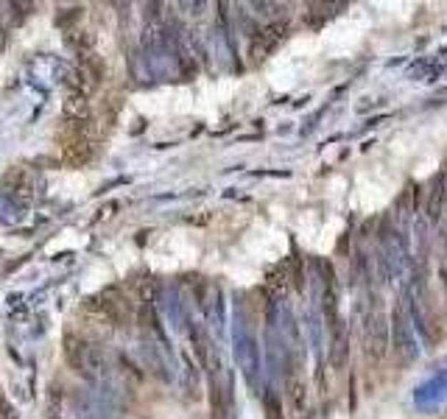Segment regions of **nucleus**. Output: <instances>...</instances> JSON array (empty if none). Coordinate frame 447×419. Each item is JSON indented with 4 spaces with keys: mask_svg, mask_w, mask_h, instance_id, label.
<instances>
[{
    "mask_svg": "<svg viewBox=\"0 0 447 419\" xmlns=\"http://www.w3.org/2000/svg\"><path fill=\"white\" fill-rule=\"evenodd\" d=\"M288 246H291V241L280 226L268 224V221H255L243 235V246H241L243 258L241 260L260 268L263 263H277L280 258H286Z\"/></svg>",
    "mask_w": 447,
    "mask_h": 419,
    "instance_id": "3",
    "label": "nucleus"
},
{
    "mask_svg": "<svg viewBox=\"0 0 447 419\" xmlns=\"http://www.w3.org/2000/svg\"><path fill=\"white\" fill-rule=\"evenodd\" d=\"M3 39H6V31H3V23H0V45H3Z\"/></svg>",
    "mask_w": 447,
    "mask_h": 419,
    "instance_id": "7",
    "label": "nucleus"
},
{
    "mask_svg": "<svg viewBox=\"0 0 447 419\" xmlns=\"http://www.w3.org/2000/svg\"><path fill=\"white\" fill-rule=\"evenodd\" d=\"M0 419H11L9 417V405H6L3 400H0Z\"/></svg>",
    "mask_w": 447,
    "mask_h": 419,
    "instance_id": "6",
    "label": "nucleus"
},
{
    "mask_svg": "<svg viewBox=\"0 0 447 419\" xmlns=\"http://www.w3.org/2000/svg\"><path fill=\"white\" fill-rule=\"evenodd\" d=\"M311 73H313V67L296 65L291 56L280 54V56L271 59V65L266 70V84L271 90H277V93H288V90H293L299 84L302 76H311Z\"/></svg>",
    "mask_w": 447,
    "mask_h": 419,
    "instance_id": "4",
    "label": "nucleus"
},
{
    "mask_svg": "<svg viewBox=\"0 0 447 419\" xmlns=\"http://www.w3.org/2000/svg\"><path fill=\"white\" fill-rule=\"evenodd\" d=\"M375 9H381L383 20H388V23H408L414 14L411 3H386V6H375Z\"/></svg>",
    "mask_w": 447,
    "mask_h": 419,
    "instance_id": "5",
    "label": "nucleus"
},
{
    "mask_svg": "<svg viewBox=\"0 0 447 419\" xmlns=\"http://www.w3.org/2000/svg\"><path fill=\"white\" fill-rule=\"evenodd\" d=\"M369 26H372L369 11H363V9H352L350 14H344L341 20L330 23V26L319 34L321 54H324L327 59H344V56H352V54L361 48V42H363L366 31H369Z\"/></svg>",
    "mask_w": 447,
    "mask_h": 419,
    "instance_id": "2",
    "label": "nucleus"
},
{
    "mask_svg": "<svg viewBox=\"0 0 447 419\" xmlns=\"http://www.w3.org/2000/svg\"><path fill=\"white\" fill-rule=\"evenodd\" d=\"M397 188H400V176H394L391 168H386V165L363 168L350 191V207L366 213V216L378 213L394 198Z\"/></svg>",
    "mask_w": 447,
    "mask_h": 419,
    "instance_id": "1",
    "label": "nucleus"
}]
</instances>
